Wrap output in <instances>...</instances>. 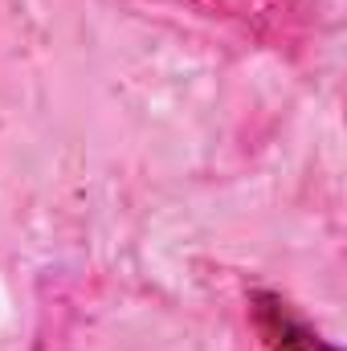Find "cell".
<instances>
[{
	"mask_svg": "<svg viewBox=\"0 0 347 351\" xmlns=\"http://www.w3.org/2000/svg\"><path fill=\"white\" fill-rule=\"evenodd\" d=\"M250 319H254V331L261 335L265 351H335L331 343H323L278 294L258 290L250 298Z\"/></svg>",
	"mask_w": 347,
	"mask_h": 351,
	"instance_id": "obj_1",
	"label": "cell"
}]
</instances>
